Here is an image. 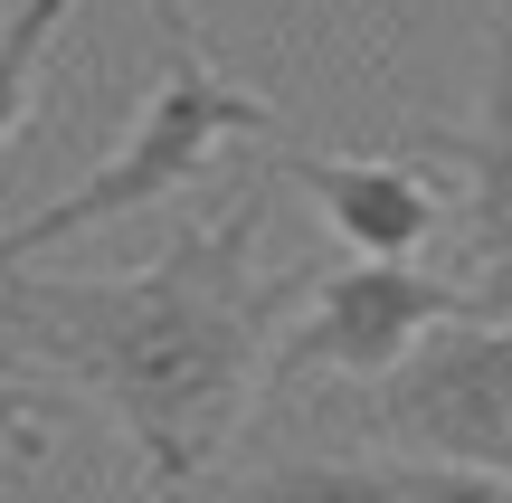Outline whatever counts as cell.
Returning a JSON list of instances; mask_svg holds the SVG:
<instances>
[{
  "label": "cell",
  "instance_id": "6da1fadb",
  "mask_svg": "<svg viewBox=\"0 0 512 503\" xmlns=\"http://www.w3.org/2000/svg\"><path fill=\"white\" fill-rule=\"evenodd\" d=\"M266 219L275 190L247 181L219 219H190L162 257L124 266V276L0 266V352L38 361L95 409H114L162 503H181L219 466L275 333L304 304V276H256Z\"/></svg>",
  "mask_w": 512,
  "mask_h": 503
},
{
  "label": "cell",
  "instance_id": "7a4b0ae2",
  "mask_svg": "<svg viewBox=\"0 0 512 503\" xmlns=\"http://www.w3.org/2000/svg\"><path fill=\"white\" fill-rule=\"evenodd\" d=\"M256 133H285V114H275L266 95H247L238 76H219L209 57H171L162 86L143 95V114L124 124V143H114L86 181L0 228V266H29L38 247H67V238H86V228H105V219H133V209H152V200H181L190 181H209V162H219L228 143H256Z\"/></svg>",
  "mask_w": 512,
  "mask_h": 503
},
{
  "label": "cell",
  "instance_id": "3957f363",
  "mask_svg": "<svg viewBox=\"0 0 512 503\" xmlns=\"http://www.w3.org/2000/svg\"><path fill=\"white\" fill-rule=\"evenodd\" d=\"M475 314H484V295L465 276H437L418 257H351L342 276L304 285L294 323L266 352V380L275 390H304V380H370L380 390L427 333L475 323Z\"/></svg>",
  "mask_w": 512,
  "mask_h": 503
},
{
  "label": "cell",
  "instance_id": "277c9868",
  "mask_svg": "<svg viewBox=\"0 0 512 503\" xmlns=\"http://www.w3.org/2000/svg\"><path fill=\"white\" fill-rule=\"evenodd\" d=\"M370 428H389L399 456L512 475V314H475V323L427 333L370 390Z\"/></svg>",
  "mask_w": 512,
  "mask_h": 503
},
{
  "label": "cell",
  "instance_id": "5b68a950",
  "mask_svg": "<svg viewBox=\"0 0 512 503\" xmlns=\"http://www.w3.org/2000/svg\"><path fill=\"white\" fill-rule=\"evenodd\" d=\"M408 152H437L465 171V266H475L484 314L512 304V19L494 29V76H484L475 124H418Z\"/></svg>",
  "mask_w": 512,
  "mask_h": 503
},
{
  "label": "cell",
  "instance_id": "8992f818",
  "mask_svg": "<svg viewBox=\"0 0 512 503\" xmlns=\"http://www.w3.org/2000/svg\"><path fill=\"white\" fill-rule=\"evenodd\" d=\"M285 181L313 190L323 228L361 257H418L446 228V190L418 162H389V152H285Z\"/></svg>",
  "mask_w": 512,
  "mask_h": 503
},
{
  "label": "cell",
  "instance_id": "52a82bcc",
  "mask_svg": "<svg viewBox=\"0 0 512 503\" xmlns=\"http://www.w3.org/2000/svg\"><path fill=\"white\" fill-rule=\"evenodd\" d=\"M57 29H67V0H10V19H0V152L19 143V124H29V105H38V76H48Z\"/></svg>",
  "mask_w": 512,
  "mask_h": 503
},
{
  "label": "cell",
  "instance_id": "ba28073f",
  "mask_svg": "<svg viewBox=\"0 0 512 503\" xmlns=\"http://www.w3.org/2000/svg\"><path fill=\"white\" fill-rule=\"evenodd\" d=\"M67 418V399L38 390V380H19L10 361H0V475L29 466V456H48V428Z\"/></svg>",
  "mask_w": 512,
  "mask_h": 503
},
{
  "label": "cell",
  "instance_id": "9c48e42d",
  "mask_svg": "<svg viewBox=\"0 0 512 503\" xmlns=\"http://www.w3.org/2000/svg\"><path fill=\"white\" fill-rule=\"evenodd\" d=\"M152 10V29H162V57H209L200 48V10H190V0H143Z\"/></svg>",
  "mask_w": 512,
  "mask_h": 503
}]
</instances>
